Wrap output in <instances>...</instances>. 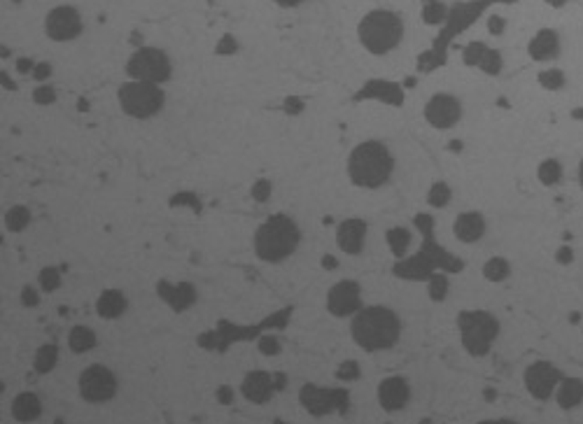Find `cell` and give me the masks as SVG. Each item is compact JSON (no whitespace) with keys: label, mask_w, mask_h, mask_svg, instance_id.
<instances>
[{"label":"cell","mask_w":583,"mask_h":424,"mask_svg":"<svg viewBox=\"0 0 583 424\" xmlns=\"http://www.w3.org/2000/svg\"><path fill=\"white\" fill-rule=\"evenodd\" d=\"M399 333H402V322L394 315V310L385 305L357 310L352 320V338L369 352L390 350L399 340Z\"/></svg>","instance_id":"cell-1"},{"label":"cell","mask_w":583,"mask_h":424,"mask_svg":"<svg viewBox=\"0 0 583 424\" xmlns=\"http://www.w3.org/2000/svg\"><path fill=\"white\" fill-rule=\"evenodd\" d=\"M392 168H394V161H392L390 152H387V147L380 143H374V140L355 147L348 158L350 180L355 182L357 187H367V189L385 185L392 175Z\"/></svg>","instance_id":"cell-2"},{"label":"cell","mask_w":583,"mask_h":424,"mask_svg":"<svg viewBox=\"0 0 583 424\" xmlns=\"http://www.w3.org/2000/svg\"><path fill=\"white\" fill-rule=\"evenodd\" d=\"M299 228L290 217L273 215L255 233V250L264 261H282L297 250Z\"/></svg>","instance_id":"cell-3"},{"label":"cell","mask_w":583,"mask_h":424,"mask_svg":"<svg viewBox=\"0 0 583 424\" xmlns=\"http://www.w3.org/2000/svg\"><path fill=\"white\" fill-rule=\"evenodd\" d=\"M359 40L371 54H387L404 38V23L390 10H374L359 21Z\"/></svg>","instance_id":"cell-4"},{"label":"cell","mask_w":583,"mask_h":424,"mask_svg":"<svg viewBox=\"0 0 583 424\" xmlns=\"http://www.w3.org/2000/svg\"><path fill=\"white\" fill-rule=\"evenodd\" d=\"M457 329H460L464 350L471 357L488 355L494 338L499 335L497 317L485 313V310H464L457 315Z\"/></svg>","instance_id":"cell-5"},{"label":"cell","mask_w":583,"mask_h":424,"mask_svg":"<svg viewBox=\"0 0 583 424\" xmlns=\"http://www.w3.org/2000/svg\"><path fill=\"white\" fill-rule=\"evenodd\" d=\"M119 103L126 115L135 117V119H147V117H155L161 110L163 93L155 82L133 80L119 89Z\"/></svg>","instance_id":"cell-6"},{"label":"cell","mask_w":583,"mask_h":424,"mask_svg":"<svg viewBox=\"0 0 583 424\" xmlns=\"http://www.w3.org/2000/svg\"><path fill=\"white\" fill-rule=\"evenodd\" d=\"M126 73L131 75L133 80L161 84V82H166L170 78V58L163 54L161 49H152V47L138 49L131 58H128Z\"/></svg>","instance_id":"cell-7"},{"label":"cell","mask_w":583,"mask_h":424,"mask_svg":"<svg viewBox=\"0 0 583 424\" xmlns=\"http://www.w3.org/2000/svg\"><path fill=\"white\" fill-rule=\"evenodd\" d=\"M562 378H564L562 370L551 362L529 364L525 368V375H523L529 397L537 399V401H549V399L556 397V390Z\"/></svg>","instance_id":"cell-8"},{"label":"cell","mask_w":583,"mask_h":424,"mask_svg":"<svg viewBox=\"0 0 583 424\" xmlns=\"http://www.w3.org/2000/svg\"><path fill=\"white\" fill-rule=\"evenodd\" d=\"M117 392V380L113 370L105 366H91L80 375V394L91 403L113 399Z\"/></svg>","instance_id":"cell-9"},{"label":"cell","mask_w":583,"mask_h":424,"mask_svg":"<svg viewBox=\"0 0 583 424\" xmlns=\"http://www.w3.org/2000/svg\"><path fill=\"white\" fill-rule=\"evenodd\" d=\"M425 119L439 131L453 128L462 119V103L450 93H434L425 105Z\"/></svg>","instance_id":"cell-10"},{"label":"cell","mask_w":583,"mask_h":424,"mask_svg":"<svg viewBox=\"0 0 583 424\" xmlns=\"http://www.w3.org/2000/svg\"><path fill=\"white\" fill-rule=\"evenodd\" d=\"M45 28L52 40H56V43H68V40L78 38L82 33V16L75 8L61 5V8H54L47 14Z\"/></svg>","instance_id":"cell-11"},{"label":"cell","mask_w":583,"mask_h":424,"mask_svg":"<svg viewBox=\"0 0 583 424\" xmlns=\"http://www.w3.org/2000/svg\"><path fill=\"white\" fill-rule=\"evenodd\" d=\"M329 313L336 317H348L357 310H362V298H359V285L352 280L336 282V285L329 290L327 296Z\"/></svg>","instance_id":"cell-12"},{"label":"cell","mask_w":583,"mask_h":424,"mask_svg":"<svg viewBox=\"0 0 583 424\" xmlns=\"http://www.w3.org/2000/svg\"><path fill=\"white\" fill-rule=\"evenodd\" d=\"M562 51V38L556 28H541L532 35L527 43V54L537 63H551L560 56Z\"/></svg>","instance_id":"cell-13"},{"label":"cell","mask_w":583,"mask_h":424,"mask_svg":"<svg viewBox=\"0 0 583 424\" xmlns=\"http://www.w3.org/2000/svg\"><path fill=\"white\" fill-rule=\"evenodd\" d=\"M409 397H411L409 382L399 378V375L382 380L378 387V401L385 410H402L409 403Z\"/></svg>","instance_id":"cell-14"},{"label":"cell","mask_w":583,"mask_h":424,"mask_svg":"<svg viewBox=\"0 0 583 424\" xmlns=\"http://www.w3.org/2000/svg\"><path fill=\"white\" fill-rule=\"evenodd\" d=\"M453 231H455L457 240H462V243H476L485 233V220H483L481 212L474 210L462 212V215H457L455 224H453Z\"/></svg>","instance_id":"cell-15"},{"label":"cell","mask_w":583,"mask_h":424,"mask_svg":"<svg viewBox=\"0 0 583 424\" xmlns=\"http://www.w3.org/2000/svg\"><path fill=\"white\" fill-rule=\"evenodd\" d=\"M364 235H367V224L362 220H348L339 226L336 240L339 247L348 255H357L364 247Z\"/></svg>","instance_id":"cell-16"},{"label":"cell","mask_w":583,"mask_h":424,"mask_svg":"<svg viewBox=\"0 0 583 424\" xmlns=\"http://www.w3.org/2000/svg\"><path fill=\"white\" fill-rule=\"evenodd\" d=\"M556 401L562 410H574L583 403V380L564 375L556 390Z\"/></svg>","instance_id":"cell-17"},{"label":"cell","mask_w":583,"mask_h":424,"mask_svg":"<svg viewBox=\"0 0 583 424\" xmlns=\"http://www.w3.org/2000/svg\"><path fill=\"white\" fill-rule=\"evenodd\" d=\"M271 392H273V385H271V378L262 370H255V373H247L243 380V394L250 401L255 403H264L268 401Z\"/></svg>","instance_id":"cell-18"},{"label":"cell","mask_w":583,"mask_h":424,"mask_svg":"<svg viewBox=\"0 0 583 424\" xmlns=\"http://www.w3.org/2000/svg\"><path fill=\"white\" fill-rule=\"evenodd\" d=\"M159 294H161V298L166 303L173 305V310H187L190 305L194 303V298H196V294H194V287L192 285H178V287H170L166 285V282H161L159 285Z\"/></svg>","instance_id":"cell-19"},{"label":"cell","mask_w":583,"mask_h":424,"mask_svg":"<svg viewBox=\"0 0 583 424\" xmlns=\"http://www.w3.org/2000/svg\"><path fill=\"white\" fill-rule=\"evenodd\" d=\"M40 413H43L40 399L31 392H23L14 399V401H12V415H14V420H19V422H31V420H35V417H40Z\"/></svg>","instance_id":"cell-20"},{"label":"cell","mask_w":583,"mask_h":424,"mask_svg":"<svg viewBox=\"0 0 583 424\" xmlns=\"http://www.w3.org/2000/svg\"><path fill=\"white\" fill-rule=\"evenodd\" d=\"M124 308H126V298H124V294L117 292V290L103 292L101 298H98V303H96L98 315L105 317V320H115V317H119L124 313Z\"/></svg>","instance_id":"cell-21"},{"label":"cell","mask_w":583,"mask_h":424,"mask_svg":"<svg viewBox=\"0 0 583 424\" xmlns=\"http://www.w3.org/2000/svg\"><path fill=\"white\" fill-rule=\"evenodd\" d=\"M562 163L558 158H544L537 168V178L544 187H556L562 180Z\"/></svg>","instance_id":"cell-22"},{"label":"cell","mask_w":583,"mask_h":424,"mask_svg":"<svg viewBox=\"0 0 583 424\" xmlns=\"http://www.w3.org/2000/svg\"><path fill=\"white\" fill-rule=\"evenodd\" d=\"M537 82L541 89H546V91H562L564 86H567V75H564V70L560 68H544L537 75Z\"/></svg>","instance_id":"cell-23"},{"label":"cell","mask_w":583,"mask_h":424,"mask_svg":"<svg viewBox=\"0 0 583 424\" xmlns=\"http://www.w3.org/2000/svg\"><path fill=\"white\" fill-rule=\"evenodd\" d=\"M511 275V263L502 257H492L483 263V278L490 282H504Z\"/></svg>","instance_id":"cell-24"},{"label":"cell","mask_w":583,"mask_h":424,"mask_svg":"<svg viewBox=\"0 0 583 424\" xmlns=\"http://www.w3.org/2000/svg\"><path fill=\"white\" fill-rule=\"evenodd\" d=\"M68 345L73 352L82 355V352L91 350V347L96 345V335H93L91 329H87V327H75L68 335Z\"/></svg>","instance_id":"cell-25"},{"label":"cell","mask_w":583,"mask_h":424,"mask_svg":"<svg viewBox=\"0 0 583 424\" xmlns=\"http://www.w3.org/2000/svg\"><path fill=\"white\" fill-rule=\"evenodd\" d=\"M56 359H58L56 345H43L38 350V355H35V370L38 373H49L56 366Z\"/></svg>","instance_id":"cell-26"},{"label":"cell","mask_w":583,"mask_h":424,"mask_svg":"<svg viewBox=\"0 0 583 424\" xmlns=\"http://www.w3.org/2000/svg\"><path fill=\"white\" fill-rule=\"evenodd\" d=\"M28 222H31V212H28V208H23V205H14V208L8 212V217H5L8 228L14 233L23 231V228L28 226Z\"/></svg>","instance_id":"cell-27"},{"label":"cell","mask_w":583,"mask_h":424,"mask_svg":"<svg viewBox=\"0 0 583 424\" xmlns=\"http://www.w3.org/2000/svg\"><path fill=\"white\" fill-rule=\"evenodd\" d=\"M450 196H453V191L446 182H434L427 191V201H429V205H434V208H444V205H448Z\"/></svg>","instance_id":"cell-28"},{"label":"cell","mask_w":583,"mask_h":424,"mask_svg":"<svg viewBox=\"0 0 583 424\" xmlns=\"http://www.w3.org/2000/svg\"><path fill=\"white\" fill-rule=\"evenodd\" d=\"M387 245L392 247V252L397 257H402L406 250H409V245H411V235H409V231H406V228H390V231H387Z\"/></svg>","instance_id":"cell-29"},{"label":"cell","mask_w":583,"mask_h":424,"mask_svg":"<svg viewBox=\"0 0 583 424\" xmlns=\"http://www.w3.org/2000/svg\"><path fill=\"white\" fill-rule=\"evenodd\" d=\"M446 5L441 0H434V3H425L422 8V21L429 23V26H437V23H444L446 21Z\"/></svg>","instance_id":"cell-30"},{"label":"cell","mask_w":583,"mask_h":424,"mask_svg":"<svg viewBox=\"0 0 583 424\" xmlns=\"http://www.w3.org/2000/svg\"><path fill=\"white\" fill-rule=\"evenodd\" d=\"M479 68L485 75H499L502 73V54H499L497 49H490V47H488L485 54H483V58H481V63H479Z\"/></svg>","instance_id":"cell-31"},{"label":"cell","mask_w":583,"mask_h":424,"mask_svg":"<svg viewBox=\"0 0 583 424\" xmlns=\"http://www.w3.org/2000/svg\"><path fill=\"white\" fill-rule=\"evenodd\" d=\"M485 49H488V47L483 43H469L467 47H464V51H462V61L467 63V66L479 68V63H481L483 54H485Z\"/></svg>","instance_id":"cell-32"},{"label":"cell","mask_w":583,"mask_h":424,"mask_svg":"<svg viewBox=\"0 0 583 424\" xmlns=\"http://www.w3.org/2000/svg\"><path fill=\"white\" fill-rule=\"evenodd\" d=\"M58 285H61V278H58V270L56 268H43V270H40V287H43L45 292H54Z\"/></svg>","instance_id":"cell-33"},{"label":"cell","mask_w":583,"mask_h":424,"mask_svg":"<svg viewBox=\"0 0 583 424\" xmlns=\"http://www.w3.org/2000/svg\"><path fill=\"white\" fill-rule=\"evenodd\" d=\"M485 26H488V33L494 35V38H499V35L506 31V19L502 14H490L485 21Z\"/></svg>","instance_id":"cell-34"},{"label":"cell","mask_w":583,"mask_h":424,"mask_svg":"<svg viewBox=\"0 0 583 424\" xmlns=\"http://www.w3.org/2000/svg\"><path fill=\"white\" fill-rule=\"evenodd\" d=\"M54 98H56V93L52 86H38V89L33 91V101L38 105H49V103H54Z\"/></svg>","instance_id":"cell-35"},{"label":"cell","mask_w":583,"mask_h":424,"mask_svg":"<svg viewBox=\"0 0 583 424\" xmlns=\"http://www.w3.org/2000/svg\"><path fill=\"white\" fill-rule=\"evenodd\" d=\"M446 290H448V282H446V278H434L432 280V287H429V296L434 298V301H441V298L446 296Z\"/></svg>","instance_id":"cell-36"},{"label":"cell","mask_w":583,"mask_h":424,"mask_svg":"<svg viewBox=\"0 0 583 424\" xmlns=\"http://www.w3.org/2000/svg\"><path fill=\"white\" fill-rule=\"evenodd\" d=\"M259 350L264 352V355H278L280 352V343L278 338H273V335H264L262 340H259Z\"/></svg>","instance_id":"cell-37"},{"label":"cell","mask_w":583,"mask_h":424,"mask_svg":"<svg viewBox=\"0 0 583 424\" xmlns=\"http://www.w3.org/2000/svg\"><path fill=\"white\" fill-rule=\"evenodd\" d=\"M252 196L255 201H268L271 196V182L268 180H259L255 187H252Z\"/></svg>","instance_id":"cell-38"},{"label":"cell","mask_w":583,"mask_h":424,"mask_svg":"<svg viewBox=\"0 0 583 424\" xmlns=\"http://www.w3.org/2000/svg\"><path fill=\"white\" fill-rule=\"evenodd\" d=\"M556 261H558V263H562V266H567V263H572V261H574V250H572V247H567V245L558 247V252H556Z\"/></svg>","instance_id":"cell-39"},{"label":"cell","mask_w":583,"mask_h":424,"mask_svg":"<svg viewBox=\"0 0 583 424\" xmlns=\"http://www.w3.org/2000/svg\"><path fill=\"white\" fill-rule=\"evenodd\" d=\"M38 292L33 290V287H23L21 290V303L23 305H38Z\"/></svg>","instance_id":"cell-40"},{"label":"cell","mask_w":583,"mask_h":424,"mask_svg":"<svg viewBox=\"0 0 583 424\" xmlns=\"http://www.w3.org/2000/svg\"><path fill=\"white\" fill-rule=\"evenodd\" d=\"M33 75H35V80L45 82L52 75V66H49V63H38V66L33 68Z\"/></svg>","instance_id":"cell-41"},{"label":"cell","mask_w":583,"mask_h":424,"mask_svg":"<svg viewBox=\"0 0 583 424\" xmlns=\"http://www.w3.org/2000/svg\"><path fill=\"white\" fill-rule=\"evenodd\" d=\"M343 366H345V368H341V370H339L341 378H345V380L355 378V375H357V364H343Z\"/></svg>","instance_id":"cell-42"},{"label":"cell","mask_w":583,"mask_h":424,"mask_svg":"<svg viewBox=\"0 0 583 424\" xmlns=\"http://www.w3.org/2000/svg\"><path fill=\"white\" fill-rule=\"evenodd\" d=\"M217 399H220L222 403H231V390H229V387H222V390L217 392Z\"/></svg>","instance_id":"cell-43"},{"label":"cell","mask_w":583,"mask_h":424,"mask_svg":"<svg viewBox=\"0 0 583 424\" xmlns=\"http://www.w3.org/2000/svg\"><path fill=\"white\" fill-rule=\"evenodd\" d=\"M16 68H19V73H28V70L35 68V66L28 61V58H19V61H16Z\"/></svg>","instance_id":"cell-44"},{"label":"cell","mask_w":583,"mask_h":424,"mask_svg":"<svg viewBox=\"0 0 583 424\" xmlns=\"http://www.w3.org/2000/svg\"><path fill=\"white\" fill-rule=\"evenodd\" d=\"M546 5H549V8H556V10H560V8H564V5L569 3V0H544Z\"/></svg>","instance_id":"cell-45"},{"label":"cell","mask_w":583,"mask_h":424,"mask_svg":"<svg viewBox=\"0 0 583 424\" xmlns=\"http://www.w3.org/2000/svg\"><path fill=\"white\" fill-rule=\"evenodd\" d=\"M273 3H278V5H282V8H294V5H299V3H304V0H273Z\"/></svg>","instance_id":"cell-46"},{"label":"cell","mask_w":583,"mask_h":424,"mask_svg":"<svg viewBox=\"0 0 583 424\" xmlns=\"http://www.w3.org/2000/svg\"><path fill=\"white\" fill-rule=\"evenodd\" d=\"M322 266H325V268H336V259L325 257V259H322Z\"/></svg>","instance_id":"cell-47"},{"label":"cell","mask_w":583,"mask_h":424,"mask_svg":"<svg viewBox=\"0 0 583 424\" xmlns=\"http://www.w3.org/2000/svg\"><path fill=\"white\" fill-rule=\"evenodd\" d=\"M576 180H579V187L583 189V158L579 161V168H576Z\"/></svg>","instance_id":"cell-48"},{"label":"cell","mask_w":583,"mask_h":424,"mask_svg":"<svg viewBox=\"0 0 583 424\" xmlns=\"http://www.w3.org/2000/svg\"><path fill=\"white\" fill-rule=\"evenodd\" d=\"M422 3H434V0H422Z\"/></svg>","instance_id":"cell-49"},{"label":"cell","mask_w":583,"mask_h":424,"mask_svg":"<svg viewBox=\"0 0 583 424\" xmlns=\"http://www.w3.org/2000/svg\"><path fill=\"white\" fill-rule=\"evenodd\" d=\"M14 3H16V0H14Z\"/></svg>","instance_id":"cell-50"}]
</instances>
